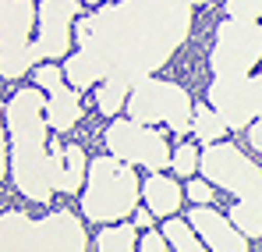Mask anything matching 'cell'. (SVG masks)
Wrapping results in <instances>:
<instances>
[{
    "label": "cell",
    "instance_id": "cell-1",
    "mask_svg": "<svg viewBox=\"0 0 262 252\" xmlns=\"http://www.w3.org/2000/svg\"><path fill=\"white\" fill-rule=\"evenodd\" d=\"M191 0H121L92 11L75 25L78 50L64 61L75 89H96L106 118L121 110L128 92L163 68L188 40Z\"/></svg>",
    "mask_w": 262,
    "mask_h": 252
},
{
    "label": "cell",
    "instance_id": "cell-2",
    "mask_svg": "<svg viewBox=\"0 0 262 252\" xmlns=\"http://www.w3.org/2000/svg\"><path fill=\"white\" fill-rule=\"evenodd\" d=\"M46 100L36 89H18L7 100V153H11V181L32 199L50 203L53 188V149H46Z\"/></svg>",
    "mask_w": 262,
    "mask_h": 252
},
{
    "label": "cell",
    "instance_id": "cell-3",
    "mask_svg": "<svg viewBox=\"0 0 262 252\" xmlns=\"http://www.w3.org/2000/svg\"><path fill=\"white\" fill-rule=\"evenodd\" d=\"M89 245L85 227L75 213L57 210L43 220H32L18 210H7L0 220V249L4 252H82Z\"/></svg>",
    "mask_w": 262,
    "mask_h": 252
},
{
    "label": "cell",
    "instance_id": "cell-4",
    "mask_svg": "<svg viewBox=\"0 0 262 252\" xmlns=\"http://www.w3.org/2000/svg\"><path fill=\"white\" fill-rule=\"evenodd\" d=\"M138 203V181L131 174V164L121 157H96L89 164V181L82 192V213L96 224H114L121 217L135 213Z\"/></svg>",
    "mask_w": 262,
    "mask_h": 252
},
{
    "label": "cell",
    "instance_id": "cell-5",
    "mask_svg": "<svg viewBox=\"0 0 262 252\" xmlns=\"http://www.w3.org/2000/svg\"><path fill=\"white\" fill-rule=\"evenodd\" d=\"M202 174L220 185L223 192H230L237 203H245L248 210L262 220V170L237 149L227 142H209L202 160H199Z\"/></svg>",
    "mask_w": 262,
    "mask_h": 252
},
{
    "label": "cell",
    "instance_id": "cell-6",
    "mask_svg": "<svg viewBox=\"0 0 262 252\" xmlns=\"http://www.w3.org/2000/svg\"><path fill=\"white\" fill-rule=\"evenodd\" d=\"M128 118L142 125H167L177 135H188V128L195 121V107H191V96L177 82H160L149 75L131 89Z\"/></svg>",
    "mask_w": 262,
    "mask_h": 252
},
{
    "label": "cell",
    "instance_id": "cell-7",
    "mask_svg": "<svg viewBox=\"0 0 262 252\" xmlns=\"http://www.w3.org/2000/svg\"><path fill=\"white\" fill-rule=\"evenodd\" d=\"M32 22H36L32 0H0V71L7 82L36 68Z\"/></svg>",
    "mask_w": 262,
    "mask_h": 252
},
{
    "label": "cell",
    "instance_id": "cell-8",
    "mask_svg": "<svg viewBox=\"0 0 262 252\" xmlns=\"http://www.w3.org/2000/svg\"><path fill=\"white\" fill-rule=\"evenodd\" d=\"M262 61V22L259 18H227L216 29V46L209 53L213 79L248 75Z\"/></svg>",
    "mask_w": 262,
    "mask_h": 252
},
{
    "label": "cell",
    "instance_id": "cell-9",
    "mask_svg": "<svg viewBox=\"0 0 262 252\" xmlns=\"http://www.w3.org/2000/svg\"><path fill=\"white\" fill-rule=\"evenodd\" d=\"M103 142H106V149L114 157H121L128 164H138V167H145V170H163V167L174 164L163 135L152 131L149 125H142V121H135V118L114 121V125L106 128Z\"/></svg>",
    "mask_w": 262,
    "mask_h": 252
},
{
    "label": "cell",
    "instance_id": "cell-10",
    "mask_svg": "<svg viewBox=\"0 0 262 252\" xmlns=\"http://www.w3.org/2000/svg\"><path fill=\"white\" fill-rule=\"evenodd\" d=\"M209 103L220 110L227 128H245L255 118H262V71L259 75H230L213 79Z\"/></svg>",
    "mask_w": 262,
    "mask_h": 252
},
{
    "label": "cell",
    "instance_id": "cell-11",
    "mask_svg": "<svg viewBox=\"0 0 262 252\" xmlns=\"http://www.w3.org/2000/svg\"><path fill=\"white\" fill-rule=\"evenodd\" d=\"M78 0H39V29H36V61H57L71 50V22L78 14Z\"/></svg>",
    "mask_w": 262,
    "mask_h": 252
},
{
    "label": "cell",
    "instance_id": "cell-12",
    "mask_svg": "<svg viewBox=\"0 0 262 252\" xmlns=\"http://www.w3.org/2000/svg\"><path fill=\"white\" fill-rule=\"evenodd\" d=\"M188 220H191V227L202 235V242H206V249H216V252H241L248 245V235L234 224V220H227L223 213L209 210V206H195V210H188Z\"/></svg>",
    "mask_w": 262,
    "mask_h": 252
},
{
    "label": "cell",
    "instance_id": "cell-13",
    "mask_svg": "<svg viewBox=\"0 0 262 252\" xmlns=\"http://www.w3.org/2000/svg\"><path fill=\"white\" fill-rule=\"evenodd\" d=\"M82 178H89L85 153L78 146H53V188L60 196H75Z\"/></svg>",
    "mask_w": 262,
    "mask_h": 252
},
{
    "label": "cell",
    "instance_id": "cell-14",
    "mask_svg": "<svg viewBox=\"0 0 262 252\" xmlns=\"http://www.w3.org/2000/svg\"><path fill=\"white\" fill-rule=\"evenodd\" d=\"M82 100H78V89L68 82L53 85L50 89V100H46V121L53 131H71V128L82 121Z\"/></svg>",
    "mask_w": 262,
    "mask_h": 252
},
{
    "label": "cell",
    "instance_id": "cell-15",
    "mask_svg": "<svg viewBox=\"0 0 262 252\" xmlns=\"http://www.w3.org/2000/svg\"><path fill=\"white\" fill-rule=\"evenodd\" d=\"M142 199L156 217H174L181 206V185L174 178L152 170V178H145V185H142Z\"/></svg>",
    "mask_w": 262,
    "mask_h": 252
},
{
    "label": "cell",
    "instance_id": "cell-16",
    "mask_svg": "<svg viewBox=\"0 0 262 252\" xmlns=\"http://www.w3.org/2000/svg\"><path fill=\"white\" fill-rule=\"evenodd\" d=\"M191 131H195V139H199V142H206V146H209V142H220V135L227 131V121L220 118V110L213 107V103H209V107L202 103V107H195Z\"/></svg>",
    "mask_w": 262,
    "mask_h": 252
},
{
    "label": "cell",
    "instance_id": "cell-17",
    "mask_svg": "<svg viewBox=\"0 0 262 252\" xmlns=\"http://www.w3.org/2000/svg\"><path fill=\"white\" fill-rule=\"evenodd\" d=\"M163 235L170 238V249L177 252H199V249H206V242H202V235L191 227V220H167L163 224Z\"/></svg>",
    "mask_w": 262,
    "mask_h": 252
},
{
    "label": "cell",
    "instance_id": "cell-18",
    "mask_svg": "<svg viewBox=\"0 0 262 252\" xmlns=\"http://www.w3.org/2000/svg\"><path fill=\"white\" fill-rule=\"evenodd\" d=\"M135 231H138V227H131V224L103 227V231H99V238H96V249H103V252H131L135 245H138Z\"/></svg>",
    "mask_w": 262,
    "mask_h": 252
},
{
    "label": "cell",
    "instance_id": "cell-19",
    "mask_svg": "<svg viewBox=\"0 0 262 252\" xmlns=\"http://www.w3.org/2000/svg\"><path fill=\"white\" fill-rule=\"evenodd\" d=\"M199 160H202V157L195 153V146H188V142H184V146H177L174 164H170V167H174V174H191V170L199 167Z\"/></svg>",
    "mask_w": 262,
    "mask_h": 252
},
{
    "label": "cell",
    "instance_id": "cell-20",
    "mask_svg": "<svg viewBox=\"0 0 262 252\" xmlns=\"http://www.w3.org/2000/svg\"><path fill=\"white\" fill-rule=\"evenodd\" d=\"M223 7L230 18H262V0H227Z\"/></svg>",
    "mask_w": 262,
    "mask_h": 252
},
{
    "label": "cell",
    "instance_id": "cell-21",
    "mask_svg": "<svg viewBox=\"0 0 262 252\" xmlns=\"http://www.w3.org/2000/svg\"><path fill=\"white\" fill-rule=\"evenodd\" d=\"M60 82H64V71H60V68H53V64H39V68H36V85H39V89L50 92L53 85H60Z\"/></svg>",
    "mask_w": 262,
    "mask_h": 252
},
{
    "label": "cell",
    "instance_id": "cell-22",
    "mask_svg": "<svg viewBox=\"0 0 262 252\" xmlns=\"http://www.w3.org/2000/svg\"><path fill=\"white\" fill-rule=\"evenodd\" d=\"M167 245H170V238H167L163 231H145V235L138 238V249L142 252H163Z\"/></svg>",
    "mask_w": 262,
    "mask_h": 252
},
{
    "label": "cell",
    "instance_id": "cell-23",
    "mask_svg": "<svg viewBox=\"0 0 262 252\" xmlns=\"http://www.w3.org/2000/svg\"><path fill=\"white\" fill-rule=\"evenodd\" d=\"M188 199L206 206V203H213V188H209L206 181H188Z\"/></svg>",
    "mask_w": 262,
    "mask_h": 252
},
{
    "label": "cell",
    "instance_id": "cell-24",
    "mask_svg": "<svg viewBox=\"0 0 262 252\" xmlns=\"http://www.w3.org/2000/svg\"><path fill=\"white\" fill-rule=\"evenodd\" d=\"M152 217H156V213L149 210V206H145V210H135V227H138V231H145V227L152 224Z\"/></svg>",
    "mask_w": 262,
    "mask_h": 252
},
{
    "label": "cell",
    "instance_id": "cell-25",
    "mask_svg": "<svg viewBox=\"0 0 262 252\" xmlns=\"http://www.w3.org/2000/svg\"><path fill=\"white\" fill-rule=\"evenodd\" d=\"M248 142L262 153V121H252V125H248Z\"/></svg>",
    "mask_w": 262,
    "mask_h": 252
},
{
    "label": "cell",
    "instance_id": "cell-26",
    "mask_svg": "<svg viewBox=\"0 0 262 252\" xmlns=\"http://www.w3.org/2000/svg\"><path fill=\"white\" fill-rule=\"evenodd\" d=\"M85 4H103V0H85Z\"/></svg>",
    "mask_w": 262,
    "mask_h": 252
}]
</instances>
